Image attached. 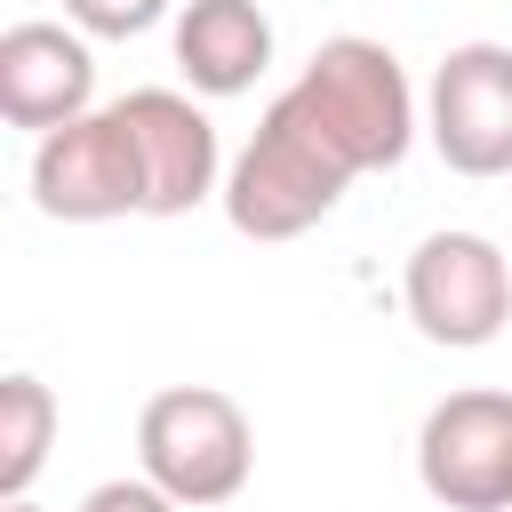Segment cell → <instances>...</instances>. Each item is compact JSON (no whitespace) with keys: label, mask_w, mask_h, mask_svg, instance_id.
<instances>
[{"label":"cell","mask_w":512,"mask_h":512,"mask_svg":"<svg viewBox=\"0 0 512 512\" xmlns=\"http://www.w3.org/2000/svg\"><path fill=\"white\" fill-rule=\"evenodd\" d=\"M352 176L360 168L344 160V144L304 112L296 88H280L264 104L256 136L240 144V160L224 168V192L216 200H224V216H232L240 240H296V232H312L344 200Z\"/></svg>","instance_id":"obj_1"},{"label":"cell","mask_w":512,"mask_h":512,"mask_svg":"<svg viewBox=\"0 0 512 512\" xmlns=\"http://www.w3.org/2000/svg\"><path fill=\"white\" fill-rule=\"evenodd\" d=\"M136 464L152 488H168L184 512H224L256 472L248 408L216 384H168L136 416Z\"/></svg>","instance_id":"obj_2"},{"label":"cell","mask_w":512,"mask_h":512,"mask_svg":"<svg viewBox=\"0 0 512 512\" xmlns=\"http://www.w3.org/2000/svg\"><path fill=\"white\" fill-rule=\"evenodd\" d=\"M296 96L304 112L344 144V160L368 176V168H400L424 112H416V88L400 72V56L368 32H336L312 48V64L296 72Z\"/></svg>","instance_id":"obj_3"},{"label":"cell","mask_w":512,"mask_h":512,"mask_svg":"<svg viewBox=\"0 0 512 512\" xmlns=\"http://www.w3.org/2000/svg\"><path fill=\"white\" fill-rule=\"evenodd\" d=\"M400 304L424 344L480 352L512 320V256L488 232H424L400 272Z\"/></svg>","instance_id":"obj_4"},{"label":"cell","mask_w":512,"mask_h":512,"mask_svg":"<svg viewBox=\"0 0 512 512\" xmlns=\"http://www.w3.org/2000/svg\"><path fill=\"white\" fill-rule=\"evenodd\" d=\"M416 480L448 512H512V392L472 384L432 400L416 432Z\"/></svg>","instance_id":"obj_5"},{"label":"cell","mask_w":512,"mask_h":512,"mask_svg":"<svg viewBox=\"0 0 512 512\" xmlns=\"http://www.w3.org/2000/svg\"><path fill=\"white\" fill-rule=\"evenodd\" d=\"M424 136L456 176H512V48L464 40L432 64Z\"/></svg>","instance_id":"obj_6"},{"label":"cell","mask_w":512,"mask_h":512,"mask_svg":"<svg viewBox=\"0 0 512 512\" xmlns=\"http://www.w3.org/2000/svg\"><path fill=\"white\" fill-rule=\"evenodd\" d=\"M32 208L56 224H112V216H144V168L128 144V120L104 104L56 136L32 144Z\"/></svg>","instance_id":"obj_7"},{"label":"cell","mask_w":512,"mask_h":512,"mask_svg":"<svg viewBox=\"0 0 512 512\" xmlns=\"http://www.w3.org/2000/svg\"><path fill=\"white\" fill-rule=\"evenodd\" d=\"M112 112L128 120V144H136V168H144V216H184L208 192H224V144H216V120L192 96L128 88Z\"/></svg>","instance_id":"obj_8"},{"label":"cell","mask_w":512,"mask_h":512,"mask_svg":"<svg viewBox=\"0 0 512 512\" xmlns=\"http://www.w3.org/2000/svg\"><path fill=\"white\" fill-rule=\"evenodd\" d=\"M88 112H96L88 32L48 24V16L8 24L0 32V120L8 128H32V136H56V128H72Z\"/></svg>","instance_id":"obj_9"},{"label":"cell","mask_w":512,"mask_h":512,"mask_svg":"<svg viewBox=\"0 0 512 512\" xmlns=\"http://www.w3.org/2000/svg\"><path fill=\"white\" fill-rule=\"evenodd\" d=\"M272 64V16L256 0H184L176 16V72L192 96H248Z\"/></svg>","instance_id":"obj_10"},{"label":"cell","mask_w":512,"mask_h":512,"mask_svg":"<svg viewBox=\"0 0 512 512\" xmlns=\"http://www.w3.org/2000/svg\"><path fill=\"white\" fill-rule=\"evenodd\" d=\"M48 448H56V392H48L32 368L0 376V504L32 496Z\"/></svg>","instance_id":"obj_11"},{"label":"cell","mask_w":512,"mask_h":512,"mask_svg":"<svg viewBox=\"0 0 512 512\" xmlns=\"http://www.w3.org/2000/svg\"><path fill=\"white\" fill-rule=\"evenodd\" d=\"M168 16V0H64V24L88 40H136Z\"/></svg>","instance_id":"obj_12"},{"label":"cell","mask_w":512,"mask_h":512,"mask_svg":"<svg viewBox=\"0 0 512 512\" xmlns=\"http://www.w3.org/2000/svg\"><path fill=\"white\" fill-rule=\"evenodd\" d=\"M80 512H184V504L136 472V480H96V488L80 496Z\"/></svg>","instance_id":"obj_13"},{"label":"cell","mask_w":512,"mask_h":512,"mask_svg":"<svg viewBox=\"0 0 512 512\" xmlns=\"http://www.w3.org/2000/svg\"><path fill=\"white\" fill-rule=\"evenodd\" d=\"M0 512H40V504H32V496H16V504H0Z\"/></svg>","instance_id":"obj_14"}]
</instances>
